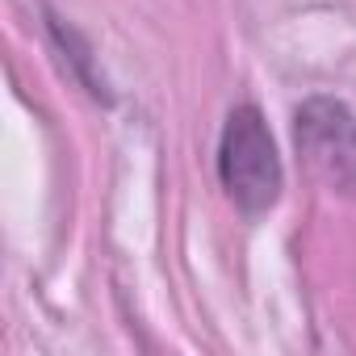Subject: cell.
I'll return each mask as SVG.
<instances>
[{
  "label": "cell",
  "instance_id": "cell-1",
  "mask_svg": "<svg viewBox=\"0 0 356 356\" xmlns=\"http://www.w3.org/2000/svg\"><path fill=\"white\" fill-rule=\"evenodd\" d=\"M218 176L222 189L243 214H264L281 193V159L260 109L239 105L227 118L222 147H218Z\"/></svg>",
  "mask_w": 356,
  "mask_h": 356
},
{
  "label": "cell",
  "instance_id": "cell-2",
  "mask_svg": "<svg viewBox=\"0 0 356 356\" xmlns=\"http://www.w3.org/2000/svg\"><path fill=\"white\" fill-rule=\"evenodd\" d=\"M298 151L310 172L331 189L356 202V118L331 97H314L298 109Z\"/></svg>",
  "mask_w": 356,
  "mask_h": 356
}]
</instances>
